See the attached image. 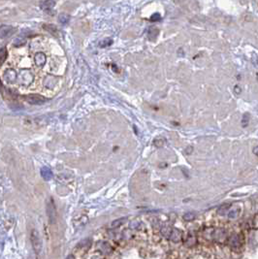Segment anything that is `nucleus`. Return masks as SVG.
I'll return each instance as SVG.
<instances>
[{
    "label": "nucleus",
    "mask_w": 258,
    "mask_h": 259,
    "mask_svg": "<svg viewBox=\"0 0 258 259\" xmlns=\"http://www.w3.org/2000/svg\"><path fill=\"white\" fill-rule=\"evenodd\" d=\"M195 214L194 213H186L185 214H184L183 216V219L185 220V221H192L194 218H195Z\"/></svg>",
    "instance_id": "obj_19"
},
{
    "label": "nucleus",
    "mask_w": 258,
    "mask_h": 259,
    "mask_svg": "<svg viewBox=\"0 0 258 259\" xmlns=\"http://www.w3.org/2000/svg\"><path fill=\"white\" fill-rule=\"evenodd\" d=\"M123 222V219H119V220H116V221H114V222L112 223V226L113 227H117V226H119V225L121 224Z\"/></svg>",
    "instance_id": "obj_23"
},
{
    "label": "nucleus",
    "mask_w": 258,
    "mask_h": 259,
    "mask_svg": "<svg viewBox=\"0 0 258 259\" xmlns=\"http://www.w3.org/2000/svg\"><path fill=\"white\" fill-rule=\"evenodd\" d=\"M43 28L46 29L47 31H49L50 33H51V34L54 35H57V27L55 26V25L54 24H44L43 25Z\"/></svg>",
    "instance_id": "obj_13"
},
{
    "label": "nucleus",
    "mask_w": 258,
    "mask_h": 259,
    "mask_svg": "<svg viewBox=\"0 0 258 259\" xmlns=\"http://www.w3.org/2000/svg\"><path fill=\"white\" fill-rule=\"evenodd\" d=\"M113 44V40L111 38H105L103 39L102 41L99 43V46H100V48H106V47H109Z\"/></svg>",
    "instance_id": "obj_16"
},
{
    "label": "nucleus",
    "mask_w": 258,
    "mask_h": 259,
    "mask_svg": "<svg viewBox=\"0 0 258 259\" xmlns=\"http://www.w3.org/2000/svg\"><path fill=\"white\" fill-rule=\"evenodd\" d=\"M25 43H26V40H25L24 38H17L14 41V46L15 47H23Z\"/></svg>",
    "instance_id": "obj_18"
},
{
    "label": "nucleus",
    "mask_w": 258,
    "mask_h": 259,
    "mask_svg": "<svg viewBox=\"0 0 258 259\" xmlns=\"http://www.w3.org/2000/svg\"><path fill=\"white\" fill-rule=\"evenodd\" d=\"M231 207V205L230 204H223V205H221L219 208H218V210H217V213H218L219 214H224L225 213H227V211H228V209H229Z\"/></svg>",
    "instance_id": "obj_17"
},
{
    "label": "nucleus",
    "mask_w": 258,
    "mask_h": 259,
    "mask_svg": "<svg viewBox=\"0 0 258 259\" xmlns=\"http://www.w3.org/2000/svg\"><path fill=\"white\" fill-rule=\"evenodd\" d=\"M66 259H76V258H75V257H74V256H73V255H69V256H68L67 258H66Z\"/></svg>",
    "instance_id": "obj_24"
},
{
    "label": "nucleus",
    "mask_w": 258,
    "mask_h": 259,
    "mask_svg": "<svg viewBox=\"0 0 258 259\" xmlns=\"http://www.w3.org/2000/svg\"><path fill=\"white\" fill-rule=\"evenodd\" d=\"M160 20H161V16H160V14H158V13L153 14L152 16L150 17V21H158Z\"/></svg>",
    "instance_id": "obj_21"
},
{
    "label": "nucleus",
    "mask_w": 258,
    "mask_h": 259,
    "mask_svg": "<svg viewBox=\"0 0 258 259\" xmlns=\"http://www.w3.org/2000/svg\"><path fill=\"white\" fill-rule=\"evenodd\" d=\"M0 57H1V63H4L6 58L8 57V51L5 47H2L0 50Z\"/></svg>",
    "instance_id": "obj_15"
},
{
    "label": "nucleus",
    "mask_w": 258,
    "mask_h": 259,
    "mask_svg": "<svg viewBox=\"0 0 258 259\" xmlns=\"http://www.w3.org/2000/svg\"><path fill=\"white\" fill-rule=\"evenodd\" d=\"M15 31H16V29L10 25H2L0 28V37H1V39H5L7 37L12 36Z\"/></svg>",
    "instance_id": "obj_7"
},
{
    "label": "nucleus",
    "mask_w": 258,
    "mask_h": 259,
    "mask_svg": "<svg viewBox=\"0 0 258 259\" xmlns=\"http://www.w3.org/2000/svg\"><path fill=\"white\" fill-rule=\"evenodd\" d=\"M226 244L233 250L241 249L243 244H244V235L242 233H232V234L228 236Z\"/></svg>",
    "instance_id": "obj_1"
},
{
    "label": "nucleus",
    "mask_w": 258,
    "mask_h": 259,
    "mask_svg": "<svg viewBox=\"0 0 258 259\" xmlns=\"http://www.w3.org/2000/svg\"><path fill=\"white\" fill-rule=\"evenodd\" d=\"M46 212H47V216L49 218L51 223H54L55 219H56V214H55V207L53 199L50 198V200L47 202V207H46Z\"/></svg>",
    "instance_id": "obj_4"
},
{
    "label": "nucleus",
    "mask_w": 258,
    "mask_h": 259,
    "mask_svg": "<svg viewBox=\"0 0 258 259\" xmlns=\"http://www.w3.org/2000/svg\"><path fill=\"white\" fill-rule=\"evenodd\" d=\"M41 175H42V177H43L45 180H49L51 179V177H53V173H51V169H50V168H48V167H44V168H42V170H41Z\"/></svg>",
    "instance_id": "obj_12"
},
{
    "label": "nucleus",
    "mask_w": 258,
    "mask_h": 259,
    "mask_svg": "<svg viewBox=\"0 0 258 259\" xmlns=\"http://www.w3.org/2000/svg\"><path fill=\"white\" fill-rule=\"evenodd\" d=\"M33 60L39 68H43L47 63V55L43 51H38L33 56Z\"/></svg>",
    "instance_id": "obj_5"
},
{
    "label": "nucleus",
    "mask_w": 258,
    "mask_h": 259,
    "mask_svg": "<svg viewBox=\"0 0 258 259\" xmlns=\"http://www.w3.org/2000/svg\"><path fill=\"white\" fill-rule=\"evenodd\" d=\"M23 98L32 105H42L47 101V99L41 94H27L23 96Z\"/></svg>",
    "instance_id": "obj_3"
},
{
    "label": "nucleus",
    "mask_w": 258,
    "mask_h": 259,
    "mask_svg": "<svg viewBox=\"0 0 258 259\" xmlns=\"http://www.w3.org/2000/svg\"><path fill=\"white\" fill-rule=\"evenodd\" d=\"M30 240H31V245L33 247V250L35 251L37 256H39L42 252V240L40 238L39 232L36 229H33L30 234Z\"/></svg>",
    "instance_id": "obj_2"
},
{
    "label": "nucleus",
    "mask_w": 258,
    "mask_h": 259,
    "mask_svg": "<svg viewBox=\"0 0 258 259\" xmlns=\"http://www.w3.org/2000/svg\"><path fill=\"white\" fill-rule=\"evenodd\" d=\"M40 6L44 11H50L55 6V1L54 0H44Z\"/></svg>",
    "instance_id": "obj_10"
},
{
    "label": "nucleus",
    "mask_w": 258,
    "mask_h": 259,
    "mask_svg": "<svg viewBox=\"0 0 258 259\" xmlns=\"http://www.w3.org/2000/svg\"><path fill=\"white\" fill-rule=\"evenodd\" d=\"M158 33H159V30H158V28L155 27V26H150L149 27V29H147V38H149L150 40H152V41H154L157 36H158Z\"/></svg>",
    "instance_id": "obj_9"
},
{
    "label": "nucleus",
    "mask_w": 258,
    "mask_h": 259,
    "mask_svg": "<svg viewBox=\"0 0 258 259\" xmlns=\"http://www.w3.org/2000/svg\"><path fill=\"white\" fill-rule=\"evenodd\" d=\"M162 234H163L164 236H170L171 232H172V229L168 226V225H165V226L162 227Z\"/></svg>",
    "instance_id": "obj_20"
},
{
    "label": "nucleus",
    "mask_w": 258,
    "mask_h": 259,
    "mask_svg": "<svg viewBox=\"0 0 258 259\" xmlns=\"http://www.w3.org/2000/svg\"><path fill=\"white\" fill-rule=\"evenodd\" d=\"M237 214H238V213H237V211H231V212L228 214V217L229 218H235L236 216H237Z\"/></svg>",
    "instance_id": "obj_22"
},
{
    "label": "nucleus",
    "mask_w": 258,
    "mask_h": 259,
    "mask_svg": "<svg viewBox=\"0 0 258 259\" xmlns=\"http://www.w3.org/2000/svg\"><path fill=\"white\" fill-rule=\"evenodd\" d=\"M184 244H185V246L187 247H194L195 244H196V237H195L193 234H188V236L186 237V240H185V242H184Z\"/></svg>",
    "instance_id": "obj_11"
},
{
    "label": "nucleus",
    "mask_w": 258,
    "mask_h": 259,
    "mask_svg": "<svg viewBox=\"0 0 258 259\" xmlns=\"http://www.w3.org/2000/svg\"><path fill=\"white\" fill-rule=\"evenodd\" d=\"M2 77L8 84H15L17 81V72L14 69H7L3 72Z\"/></svg>",
    "instance_id": "obj_6"
},
{
    "label": "nucleus",
    "mask_w": 258,
    "mask_h": 259,
    "mask_svg": "<svg viewBox=\"0 0 258 259\" xmlns=\"http://www.w3.org/2000/svg\"><path fill=\"white\" fill-rule=\"evenodd\" d=\"M182 238H183L182 231L179 230V229H177V228H173L171 234H170L171 241L173 243H179V242L182 241Z\"/></svg>",
    "instance_id": "obj_8"
},
{
    "label": "nucleus",
    "mask_w": 258,
    "mask_h": 259,
    "mask_svg": "<svg viewBox=\"0 0 258 259\" xmlns=\"http://www.w3.org/2000/svg\"><path fill=\"white\" fill-rule=\"evenodd\" d=\"M58 21L59 23H61L62 24H66L68 23V21H70V16L67 14H60L58 16Z\"/></svg>",
    "instance_id": "obj_14"
}]
</instances>
